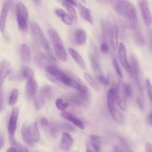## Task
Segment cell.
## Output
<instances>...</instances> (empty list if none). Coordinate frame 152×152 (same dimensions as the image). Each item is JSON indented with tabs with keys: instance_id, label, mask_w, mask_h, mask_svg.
I'll list each match as a JSON object with an SVG mask.
<instances>
[{
	"instance_id": "obj_44",
	"label": "cell",
	"mask_w": 152,
	"mask_h": 152,
	"mask_svg": "<svg viewBox=\"0 0 152 152\" xmlns=\"http://www.w3.org/2000/svg\"><path fill=\"white\" fill-rule=\"evenodd\" d=\"M100 51L102 53L107 55L109 52V49L108 45L106 43H103L100 46Z\"/></svg>"
},
{
	"instance_id": "obj_30",
	"label": "cell",
	"mask_w": 152,
	"mask_h": 152,
	"mask_svg": "<svg viewBox=\"0 0 152 152\" xmlns=\"http://www.w3.org/2000/svg\"><path fill=\"white\" fill-rule=\"evenodd\" d=\"M62 5H63V7L66 10V11H68V13L70 15V16L71 17L72 19L74 20H77V12L75 10V8H74L73 6H72L70 4H69L67 1H61Z\"/></svg>"
},
{
	"instance_id": "obj_4",
	"label": "cell",
	"mask_w": 152,
	"mask_h": 152,
	"mask_svg": "<svg viewBox=\"0 0 152 152\" xmlns=\"http://www.w3.org/2000/svg\"><path fill=\"white\" fill-rule=\"evenodd\" d=\"M16 14L17 22L18 28L23 31H26L28 28V12L26 7L22 2H18L16 4Z\"/></svg>"
},
{
	"instance_id": "obj_11",
	"label": "cell",
	"mask_w": 152,
	"mask_h": 152,
	"mask_svg": "<svg viewBox=\"0 0 152 152\" xmlns=\"http://www.w3.org/2000/svg\"><path fill=\"white\" fill-rule=\"evenodd\" d=\"M131 75L134 78L135 84H137V87L140 91L142 93V86L140 83V69L139 64L134 56H132L131 58Z\"/></svg>"
},
{
	"instance_id": "obj_31",
	"label": "cell",
	"mask_w": 152,
	"mask_h": 152,
	"mask_svg": "<svg viewBox=\"0 0 152 152\" xmlns=\"http://www.w3.org/2000/svg\"><path fill=\"white\" fill-rule=\"evenodd\" d=\"M20 75L22 78L27 80L33 78L34 72L31 68L28 66H23L20 70Z\"/></svg>"
},
{
	"instance_id": "obj_25",
	"label": "cell",
	"mask_w": 152,
	"mask_h": 152,
	"mask_svg": "<svg viewBox=\"0 0 152 152\" xmlns=\"http://www.w3.org/2000/svg\"><path fill=\"white\" fill-rule=\"evenodd\" d=\"M78 8H79V12L81 15V16L88 23H89L90 24H93V20L91 14V11L90 10L84 6L83 4L79 3L78 5Z\"/></svg>"
},
{
	"instance_id": "obj_22",
	"label": "cell",
	"mask_w": 152,
	"mask_h": 152,
	"mask_svg": "<svg viewBox=\"0 0 152 152\" xmlns=\"http://www.w3.org/2000/svg\"><path fill=\"white\" fill-rule=\"evenodd\" d=\"M38 84L35 79L30 78L27 80L26 83V93L28 97L34 96L37 90Z\"/></svg>"
},
{
	"instance_id": "obj_43",
	"label": "cell",
	"mask_w": 152,
	"mask_h": 152,
	"mask_svg": "<svg viewBox=\"0 0 152 152\" xmlns=\"http://www.w3.org/2000/svg\"><path fill=\"white\" fill-rule=\"evenodd\" d=\"M4 106V91L0 88V112L2 110Z\"/></svg>"
},
{
	"instance_id": "obj_48",
	"label": "cell",
	"mask_w": 152,
	"mask_h": 152,
	"mask_svg": "<svg viewBox=\"0 0 152 152\" xmlns=\"http://www.w3.org/2000/svg\"><path fill=\"white\" fill-rule=\"evenodd\" d=\"M147 124H148L149 125L152 126V112L148 115V117H147Z\"/></svg>"
},
{
	"instance_id": "obj_54",
	"label": "cell",
	"mask_w": 152,
	"mask_h": 152,
	"mask_svg": "<svg viewBox=\"0 0 152 152\" xmlns=\"http://www.w3.org/2000/svg\"><path fill=\"white\" fill-rule=\"evenodd\" d=\"M33 2L36 3L37 5H39V4L42 3V1H33Z\"/></svg>"
},
{
	"instance_id": "obj_32",
	"label": "cell",
	"mask_w": 152,
	"mask_h": 152,
	"mask_svg": "<svg viewBox=\"0 0 152 152\" xmlns=\"http://www.w3.org/2000/svg\"><path fill=\"white\" fill-rule=\"evenodd\" d=\"M110 113L113 119V120L116 122L118 124H122L124 122V117L122 113L116 109H114L111 112H110Z\"/></svg>"
},
{
	"instance_id": "obj_28",
	"label": "cell",
	"mask_w": 152,
	"mask_h": 152,
	"mask_svg": "<svg viewBox=\"0 0 152 152\" xmlns=\"http://www.w3.org/2000/svg\"><path fill=\"white\" fill-rule=\"evenodd\" d=\"M90 64L91 66V68L93 70V71H94V74H96V75L97 76V77L102 75L103 74L102 72V70H101L99 63L97 58H96V56L93 55H90Z\"/></svg>"
},
{
	"instance_id": "obj_23",
	"label": "cell",
	"mask_w": 152,
	"mask_h": 152,
	"mask_svg": "<svg viewBox=\"0 0 152 152\" xmlns=\"http://www.w3.org/2000/svg\"><path fill=\"white\" fill-rule=\"evenodd\" d=\"M29 131L33 142L34 143L39 142L40 139V135L38 128V125L36 122H33L29 125Z\"/></svg>"
},
{
	"instance_id": "obj_16",
	"label": "cell",
	"mask_w": 152,
	"mask_h": 152,
	"mask_svg": "<svg viewBox=\"0 0 152 152\" xmlns=\"http://www.w3.org/2000/svg\"><path fill=\"white\" fill-rule=\"evenodd\" d=\"M90 100V93L86 94L78 92L72 95L71 100L74 104L78 106H86Z\"/></svg>"
},
{
	"instance_id": "obj_38",
	"label": "cell",
	"mask_w": 152,
	"mask_h": 152,
	"mask_svg": "<svg viewBox=\"0 0 152 152\" xmlns=\"http://www.w3.org/2000/svg\"><path fill=\"white\" fill-rule=\"evenodd\" d=\"M145 88L147 90V94L152 102V84L148 79H147L145 80Z\"/></svg>"
},
{
	"instance_id": "obj_18",
	"label": "cell",
	"mask_w": 152,
	"mask_h": 152,
	"mask_svg": "<svg viewBox=\"0 0 152 152\" xmlns=\"http://www.w3.org/2000/svg\"><path fill=\"white\" fill-rule=\"evenodd\" d=\"M73 142L74 140L71 135L68 132H64L62 134V137L59 144L61 148L64 151H68L72 147Z\"/></svg>"
},
{
	"instance_id": "obj_3",
	"label": "cell",
	"mask_w": 152,
	"mask_h": 152,
	"mask_svg": "<svg viewBox=\"0 0 152 152\" xmlns=\"http://www.w3.org/2000/svg\"><path fill=\"white\" fill-rule=\"evenodd\" d=\"M48 34L53 45L56 57L61 61H66L67 59V54L63 42L58 33L53 29H49L48 30Z\"/></svg>"
},
{
	"instance_id": "obj_39",
	"label": "cell",
	"mask_w": 152,
	"mask_h": 152,
	"mask_svg": "<svg viewBox=\"0 0 152 152\" xmlns=\"http://www.w3.org/2000/svg\"><path fill=\"white\" fill-rule=\"evenodd\" d=\"M124 91L127 98L131 97L132 95V89L131 85L129 83L124 82Z\"/></svg>"
},
{
	"instance_id": "obj_37",
	"label": "cell",
	"mask_w": 152,
	"mask_h": 152,
	"mask_svg": "<svg viewBox=\"0 0 152 152\" xmlns=\"http://www.w3.org/2000/svg\"><path fill=\"white\" fill-rule=\"evenodd\" d=\"M134 40L135 43L138 45H142L145 43V38L140 31H137L135 33Z\"/></svg>"
},
{
	"instance_id": "obj_45",
	"label": "cell",
	"mask_w": 152,
	"mask_h": 152,
	"mask_svg": "<svg viewBox=\"0 0 152 152\" xmlns=\"http://www.w3.org/2000/svg\"><path fill=\"white\" fill-rule=\"evenodd\" d=\"M40 123L42 127L46 128H48V127L49 126V124H50L48 120L45 118H42L40 120Z\"/></svg>"
},
{
	"instance_id": "obj_33",
	"label": "cell",
	"mask_w": 152,
	"mask_h": 152,
	"mask_svg": "<svg viewBox=\"0 0 152 152\" xmlns=\"http://www.w3.org/2000/svg\"><path fill=\"white\" fill-rule=\"evenodd\" d=\"M56 108L62 112H64L69 106V103L61 98H58L55 100Z\"/></svg>"
},
{
	"instance_id": "obj_13",
	"label": "cell",
	"mask_w": 152,
	"mask_h": 152,
	"mask_svg": "<svg viewBox=\"0 0 152 152\" xmlns=\"http://www.w3.org/2000/svg\"><path fill=\"white\" fill-rule=\"evenodd\" d=\"M118 56L120 62L125 69V70L129 74H131V69L130 64L127 58L126 48L124 43H120L118 47Z\"/></svg>"
},
{
	"instance_id": "obj_29",
	"label": "cell",
	"mask_w": 152,
	"mask_h": 152,
	"mask_svg": "<svg viewBox=\"0 0 152 152\" xmlns=\"http://www.w3.org/2000/svg\"><path fill=\"white\" fill-rule=\"evenodd\" d=\"M90 142L92 147L96 152H100L101 149L102 144L103 142L102 137L96 135H90Z\"/></svg>"
},
{
	"instance_id": "obj_10",
	"label": "cell",
	"mask_w": 152,
	"mask_h": 152,
	"mask_svg": "<svg viewBox=\"0 0 152 152\" xmlns=\"http://www.w3.org/2000/svg\"><path fill=\"white\" fill-rule=\"evenodd\" d=\"M138 8L141 11V16L144 24L148 27L152 24V14L147 1L140 0L137 2Z\"/></svg>"
},
{
	"instance_id": "obj_34",
	"label": "cell",
	"mask_w": 152,
	"mask_h": 152,
	"mask_svg": "<svg viewBox=\"0 0 152 152\" xmlns=\"http://www.w3.org/2000/svg\"><path fill=\"white\" fill-rule=\"evenodd\" d=\"M84 78L87 81V83L89 84V85L94 90H99V86H98L96 81L91 77V75L88 73L85 72L84 73Z\"/></svg>"
},
{
	"instance_id": "obj_49",
	"label": "cell",
	"mask_w": 152,
	"mask_h": 152,
	"mask_svg": "<svg viewBox=\"0 0 152 152\" xmlns=\"http://www.w3.org/2000/svg\"><path fill=\"white\" fill-rule=\"evenodd\" d=\"M67 2L70 4L72 6H74V7H78V5H79V2L76 1H67Z\"/></svg>"
},
{
	"instance_id": "obj_52",
	"label": "cell",
	"mask_w": 152,
	"mask_h": 152,
	"mask_svg": "<svg viewBox=\"0 0 152 152\" xmlns=\"http://www.w3.org/2000/svg\"><path fill=\"white\" fill-rule=\"evenodd\" d=\"M6 152H17V150L15 147H11L7 150Z\"/></svg>"
},
{
	"instance_id": "obj_21",
	"label": "cell",
	"mask_w": 152,
	"mask_h": 152,
	"mask_svg": "<svg viewBox=\"0 0 152 152\" xmlns=\"http://www.w3.org/2000/svg\"><path fill=\"white\" fill-rule=\"evenodd\" d=\"M20 56L21 61L24 62H29L31 59V53L30 48L26 43H22L19 49Z\"/></svg>"
},
{
	"instance_id": "obj_9",
	"label": "cell",
	"mask_w": 152,
	"mask_h": 152,
	"mask_svg": "<svg viewBox=\"0 0 152 152\" xmlns=\"http://www.w3.org/2000/svg\"><path fill=\"white\" fill-rule=\"evenodd\" d=\"M124 81H119L116 88L115 89V101L119 107L123 111L126 110L127 97L124 91Z\"/></svg>"
},
{
	"instance_id": "obj_20",
	"label": "cell",
	"mask_w": 152,
	"mask_h": 152,
	"mask_svg": "<svg viewBox=\"0 0 152 152\" xmlns=\"http://www.w3.org/2000/svg\"><path fill=\"white\" fill-rule=\"evenodd\" d=\"M54 12L55 15L61 18L62 22L67 25V26H71L72 24V19L70 15L61 8H56Z\"/></svg>"
},
{
	"instance_id": "obj_41",
	"label": "cell",
	"mask_w": 152,
	"mask_h": 152,
	"mask_svg": "<svg viewBox=\"0 0 152 152\" xmlns=\"http://www.w3.org/2000/svg\"><path fill=\"white\" fill-rule=\"evenodd\" d=\"M98 80L99 81V82L102 84L103 86H107L109 83V78L108 76H105L103 74L97 77Z\"/></svg>"
},
{
	"instance_id": "obj_14",
	"label": "cell",
	"mask_w": 152,
	"mask_h": 152,
	"mask_svg": "<svg viewBox=\"0 0 152 152\" xmlns=\"http://www.w3.org/2000/svg\"><path fill=\"white\" fill-rule=\"evenodd\" d=\"M11 1H5L3 2L2 9L0 13V31L4 34L5 32V26L7 20L8 12L10 8Z\"/></svg>"
},
{
	"instance_id": "obj_15",
	"label": "cell",
	"mask_w": 152,
	"mask_h": 152,
	"mask_svg": "<svg viewBox=\"0 0 152 152\" xmlns=\"http://www.w3.org/2000/svg\"><path fill=\"white\" fill-rule=\"evenodd\" d=\"M11 71L10 62L7 59H4L0 62V88L6 77L10 74Z\"/></svg>"
},
{
	"instance_id": "obj_2",
	"label": "cell",
	"mask_w": 152,
	"mask_h": 152,
	"mask_svg": "<svg viewBox=\"0 0 152 152\" xmlns=\"http://www.w3.org/2000/svg\"><path fill=\"white\" fill-rule=\"evenodd\" d=\"M110 2L115 11L126 19L132 29H136L137 12L134 4L129 1H112Z\"/></svg>"
},
{
	"instance_id": "obj_40",
	"label": "cell",
	"mask_w": 152,
	"mask_h": 152,
	"mask_svg": "<svg viewBox=\"0 0 152 152\" xmlns=\"http://www.w3.org/2000/svg\"><path fill=\"white\" fill-rule=\"evenodd\" d=\"M112 64H113V68L116 71V72L117 73V74L121 77L122 78V72L121 71V69L120 68V66H119V65L118 64V62H117L116 59L115 58H113V61H112Z\"/></svg>"
},
{
	"instance_id": "obj_6",
	"label": "cell",
	"mask_w": 152,
	"mask_h": 152,
	"mask_svg": "<svg viewBox=\"0 0 152 152\" xmlns=\"http://www.w3.org/2000/svg\"><path fill=\"white\" fill-rule=\"evenodd\" d=\"M105 23V30L107 40L110 42V45L114 50H116L118 46V28L116 24L106 20Z\"/></svg>"
},
{
	"instance_id": "obj_46",
	"label": "cell",
	"mask_w": 152,
	"mask_h": 152,
	"mask_svg": "<svg viewBox=\"0 0 152 152\" xmlns=\"http://www.w3.org/2000/svg\"><path fill=\"white\" fill-rule=\"evenodd\" d=\"M148 41L150 43V48L152 50V30H149L148 31Z\"/></svg>"
},
{
	"instance_id": "obj_53",
	"label": "cell",
	"mask_w": 152,
	"mask_h": 152,
	"mask_svg": "<svg viewBox=\"0 0 152 152\" xmlns=\"http://www.w3.org/2000/svg\"><path fill=\"white\" fill-rule=\"evenodd\" d=\"M137 102H138V104L140 106V107H141V109H143V104L142 103V101L141 100V99H137Z\"/></svg>"
},
{
	"instance_id": "obj_19",
	"label": "cell",
	"mask_w": 152,
	"mask_h": 152,
	"mask_svg": "<svg viewBox=\"0 0 152 152\" xmlns=\"http://www.w3.org/2000/svg\"><path fill=\"white\" fill-rule=\"evenodd\" d=\"M87 34L83 29H77L74 32V39L75 43L79 46L86 44L87 42Z\"/></svg>"
},
{
	"instance_id": "obj_51",
	"label": "cell",
	"mask_w": 152,
	"mask_h": 152,
	"mask_svg": "<svg viewBox=\"0 0 152 152\" xmlns=\"http://www.w3.org/2000/svg\"><path fill=\"white\" fill-rule=\"evenodd\" d=\"M113 152H124L120 147L118 146H115L113 150Z\"/></svg>"
},
{
	"instance_id": "obj_55",
	"label": "cell",
	"mask_w": 152,
	"mask_h": 152,
	"mask_svg": "<svg viewBox=\"0 0 152 152\" xmlns=\"http://www.w3.org/2000/svg\"><path fill=\"white\" fill-rule=\"evenodd\" d=\"M86 152H94V151H91V150H90L89 149H87V150H86Z\"/></svg>"
},
{
	"instance_id": "obj_17",
	"label": "cell",
	"mask_w": 152,
	"mask_h": 152,
	"mask_svg": "<svg viewBox=\"0 0 152 152\" xmlns=\"http://www.w3.org/2000/svg\"><path fill=\"white\" fill-rule=\"evenodd\" d=\"M61 116L64 119L71 122L72 124H74L75 126L79 128L80 129H84V124L83 123V122L74 114H72L69 112L64 111V112H61Z\"/></svg>"
},
{
	"instance_id": "obj_7",
	"label": "cell",
	"mask_w": 152,
	"mask_h": 152,
	"mask_svg": "<svg viewBox=\"0 0 152 152\" xmlns=\"http://www.w3.org/2000/svg\"><path fill=\"white\" fill-rule=\"evenodd\" d=\"M30 27L33 36L35 37L37 41L48 52V53H50L49 43L40 26L37 24V23L31 22L30 24Z\"/></svg>"
},
{
	"instance_id": "obj_35",
	"label": "cell",
	"mask_w": 152,
	"mask_h": 152,
	"mask_svg": "<svg viewBox=\"0 0 152 152\" xmlns=\"http://www.w3.org/2000/svg\"><path fill=\"white\" fill-rule=\"evenodd\" d=\"M18 96H19L18 90L16 88L12 90L11 91L10 97H9V100H8L9 105H10V106L14 105L17 102Z\"/></svg>"
},
{
	"instance_id": "obj_24",
	"label": "cell",
	"mask_w": 152,
	"mask_h": 152,
	"mask_svg": "<svg viewBox=\"0 0 152 152\" xmlns=\"http://www.w3.org/2000/svg\"><path fill=\"white\" fill-rule=\"evenodd\" d=\"M107 104L109 112L115 109V88L111 87L109 88L106 95Z\"/></svg>"
},
{
	"instance_id": "obj_47",
	"label": "cell",
	"mask_w": 152,
	"mask_h": 152,
	"mask_svg": "<svg viewBox=\"0 0 152 152\" xmlns=\"http://www.w3.org/2000/svg\"><path fill=\"white\" fill-rule=\"evenodd\" d=\"M145 152H152V144L150 142H147L145 147Z\"/></svg>"
},
{
	"instance_id": "obj_27",
	"label": "cell",
	"mask_w": 152,
	"mask_h": 152,
	"mask_svg": "<svg viewBox=\"0 0 152 152\" xmlns=\"http://www.w3.org/2000/svg\"><path fill=\"white\" fill-rule=\"evenodd\" d=\"M68 52L70 54L72 58L75 61V62L82 68L86 69V65L85 64V62L81 56L74 49L72 48H69L68 49Z\"/></svg>"
},
{
	"instance_id": "obj_56",
	"label": "cell",
	"mask_w": 152,
	"mask_h": 152,
	"mask_svg": "<svg viewBox=\"0 0 152 152\" xmlns=\"http://www.w3.org/2000/svg\"><path fill=\"white\" fill-rule=\"evenodd\" d=\"M128 152H132V151H129Z\"/></svg>"
},
{
	"instance_id": "obj_26",
	"label": "cell",
	"mask_w": 152,
	"mask_h": 152,
	"mask_svg": "<svg viewBox=\"0 0 152 152\" xmlns=\"http://www.w3.org/2000/svg\"><path fill=\"white\" fill-rule=\"evenodd\" d=\"M21 133L24 141L29 145H33L34 142H33L30 134L29 125L27 124H24L21 127Z\"/></svg>"
},
{
	"instance_id": "obj_50",
	"label": "cell",
	"mask_w": 152,
	"mask_h": 152,
	"mask_svg": "<svg viewBox=\"0 0 152 152\" xmlns=\"http://www.w3.org/2000/svg\"><path fill=\"white\" fill-rule=\"evenodd\" d=\"M4 142H5V140H4L3 136L0 135V150L3 147V146L4 145Z\"/></svg>"
},
{
	"instance_id": "obj_5",
	"label": "cell",
	"mask_w": 152,
	"mask_h": 152,
	"mask_svg": "<svg viewBox=\"0 0 152 152\" xmlns=\"http://www.w3.org/2000/svg\"><path fill=\"white\" fill-rule=\"evenodd\" d=\"M53 94L52 88L49 86L42 87L37 93L34 98V104L37 110H40L48 99H50Z\"/></svg>"
},
{
	"instance_id": "obj_8",
	"label": "cell",
	"mask_w": 152,
	"mask_h": 152,
	"mask_svg": "<svg viewBox=\"0 0 152 152\" xmlns=\"http://www.w3.org/2000/svg\"><path fill=\"white\" fill-rule=\"evenodd\" d=\"M18 115L19 109L17 107H14L11 110L7 125V130L10 137V140L12 144H14L15 142L14 137L17 128Z\"/></svg>"
},
{
	"instance_id": "obj_42",
	"label": "cell",
	"mask_w": 152,
	"mask_h": 152,
	"mask_svg": "<svg viewBox=\"0 0 152 152\" xmlns=\"http://www.w3.org/2000/svg\"><path fill=\"white\" fill-rule=\"evenodd\" d=\"M14 145H15V147L16 148L17 152H30L28 151V150L26 148H25L24 146H23L20 144H18L17 142H15Z\"/></svg>"
},
{
	"instance_id": "obj_12",
	"label": "cell",
	"mask_w": 152,
	"mask_h": 152,
	"mask_svg": "<svg viewBox=\"0 0 152 152\" xmlns=\"http://www.w3.org/2000/svg\"><path fill=\"white\" fill-rule=\"evenodd\" d=\"M36 61L40 67L45 68L46 66L50 65H55L54 62L55 59L51 53H45L39 52L36 56Z\"/></svg>"
},
{
	"instance_id": "obj_1",
	"label": "cell",
	"mask_w": 152,
	"mask_h": 152,
	"mask_svg": "<svg viewBox=\"0 0 152 152\" xmlns=\"http://www.w3.org/2000/svg\"><path fill=\"white\" fill-rule=\"evenodd\" d=\"M45 69L47 78L51 81L72 87L80 93H90L87 87L72 72L61 70L55 65H49Z\"/></svg>"
},
{
	"instance_id": "obj_36",
	"label": "cell",
	"mask_w": 152,
	"mask_h": 152,
	"mask_svg": "<svg viewBox=\"0 0 152 152\" xmlns=\"http://www.w3.org/2000/svg\"><path fill=\"white\" fill-rule=\"evenodd\" d=\"M55 125L58 129L59 130H65V131H73L74 128L69 124L64 122H59L55 124Z\"/></svg>"
}]
</instances>
